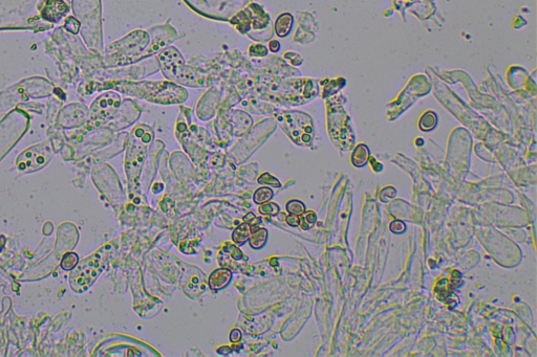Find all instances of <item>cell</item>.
Returning a JSON list of instances; mask_svg holds the SVG:
<instances>
[{
    "instance_id": "1",
    "label": "cell",
    "mask_w": 537,
    "mask_h": 357,
    "mask_svg": "<svg viewBox=\"0 0 537 357\" xmlns=\"http://www.w3.org/2000/svg\"><path fill=\"white\" fill-rule=\"evenodd\" d=\"M282 127L296 144H309L313 138V124L311 118L303 113H288L280 117Z\"/></svg>"
},
{
    "instance_id": "2",
    "label": "cell",
    "mask_w": 537,
    "mask_h": 357,
    "mask_svg": "<svg viewBox=\"0 0 537 357\" xmlns=\"http://www.w3.org/2000/svg\"><path fill=\"white\" fill-rule=\"evenodd\" d=\"M100 257L98 254L81 262L72 272L70 283L72 288L77 292L86 290L96 280L101 271Z\"/></svg>"
},
{
    "instance_id": "3",
    "label": "cell",
    "mask_w": 537,
    "mask_h": 357,
    "mask_svg": "<svg viewBox=\"0 0 537 357\" xmlns=\"http://www.w3.org/2000/svg\"><path fill=\"white\" fill-rule=\"evenodd\" d=\"M51 157V148L47 145H40L24 152L18 158L20 170L33 171L42 168Z\"/></svg>"
},
{
    "instance_id": "4",
    "label": "cell",
    "mask_w": 537,
    "mask_h": 357,
    "mask_svg": "<svg viewBox=\"0 0 537 357\" xmlns=\"http://www.w3.org/2000/svg\"><path fill=\"white\" fill-rule=\"evenodd\" d=\"M120 98L110 93V96H104L95 102V112H97L100 118H104L111 115L115 110L119 107Z\"/></svg>"
},
{
    "instance_id": "5",
    "label": "cell",
    "mask_w": 537,
    "mask_h": 357,
    "mask_svg": "<svg viewBox=\"0 0 537 357\" xmlns=\"http://www.w3.org/2000/svg\"><path fill=\"white\" fill-rule=\"evenodd\" d=\"M232 279L231 272L228 269L219 268L213 271L209 278V286L212 290H220L230 283Z\"/></svg>"
},
{
    "instance_id": "6",
    "label": "cell",
    "mask_w": 537,
    "mask_h": 357,
    "mask_svg": "<svg viewBox=\"0 0 537 357\" xmlns=\"http://www.w3.org/2000/svg\"><path fill=\"white\" fill-rule=\"evenodd\" d=\"M293 23H294V19L291 14L284 13L280 15L278 19L276 20V23H275L276 34L281 38L286 37L291 32Z\"/></svg>"
},
{
    "instance_id": "7",
    "label": "cell",
    "mask_w": 537,
    "mask_h": 357,
    "mask_svg": "<svg viewBox=\"0 0 537 357\" xmlns=\"http://www.w3.org/2000/svg\"><path fill=\"white\" fill-rule=\"evenodd\" d=\"M267 240V230L265 228H258L255 232L251 233L249 242L252 248L260 249L262 248Z\"/></svg>"
},
{
    "instance_id": "8",
    "label": "cell",
    "mask_w": 537,
    "mask_h": 357,
    "mask_svg": "<svg viewBox=\"0 0 537 357\" xmlns=\"http://www.w3.org/2000/svg\"><path fill=\"white\" fill-rule=\"evenodd\" d=\"M251 235V226L249 223H243L239 225L232 235V239L236 244H243L249 240Z\"/></svg>"
},
{
    "instance_id": "9",
    "label": "cell",
    "mask_w": 537,
    "mask_h": 357,
    "mask_svg": "<svg viewBox=\"0 0 537 357\" xmlns=\"http://www.w3.org/2000/svg\"><path fill=\"white\" fill-rule=\"evenodd\" d=\"M368 154H369V151H368V148L366 146L364 145H360L358 146L353 156H352V161L353 163L356 165V166H363L366 164L367 162V159H368Z\"/></svg>"
},
{
    "instance_id": "10",
    "label": "cell",
    "mask_w": 537,
    "mask_h": 357,
    "mask_svg": "<svg viewBox=\"0 0 537 357\" xmlns=\"http://www.w3.org/2000/svg\"><path fill=\"white\" fill-rule=\"evenodd\" d=\"M437 123H438V117H437V115L435 113H433V112H426L425 114L422 115V117H421V120L419 122V126H420V128L423 131H430V130H432L433 128L436 127Z\"/></svg>"
},
{
    "instance_id": "11",
    "label": "cell",
    "mask_w": 537,
    "mask_h": 357,
    "mask_svg": "<svg viewBox=\"0 0 537 357\" xmlns=\"http://www.w3.org/2000/svg\"><path fill=\"white\" fill-rule=\"evenodd\" d=\"M274 196L273 191L270 187H260L254 194V202L257 204H262L270 201Z\"/></svg>"
},
{
    "instance_id": "12",
    "label": "cell",
    "mask_w": 537,
    "mask_h": 357,
    "mask_svg": "<svg viewBox=\"0 0 537 357\" xmlns=\"http://www.w3.org/2000/svg\"><path fill=\"white\" fill-rule=\"evenodd\" d=\"M286 211L296 216H301L305 213V205L299 200H291L286 204Z\"/></svg>"
},
{
    "instance_id": "13",
    "label": "cell",
    "mask_w": 537,
    "mask_h": 357,
    "mask_svg": "<svg viewBox=\"0 0 537 357\" xmlns=\"http://www.w3.org/2000/svg\"><path fill=\"white\" fill-rule=\"evenodd\" d=\"M259 213L262 215L276 216L279 213V206L273 202H265L259 206Z\"/></svg>"
},
{
    "instance_id": "14",
    "label": "cell",
    "mask_w": 537,
    "mask_h": 357,
    "mask_svg": "<svg viewBox=\"0 0 537 357\" xmlns=\"http://www.w3.org/2000/svg\"><path fill=\"white\" fill-rule=\"evenodd\" d=\"M78 261H79V258L75 253H69L63 257V259H62L61 267L65 270H70L78 264Z\"/></svg>"
},
{
    "instance_id": "15",
    "label": "cell",
    "mask_w": 537,
    "mask_h": 357,
    "mask_svg": "<svg viewBox=\"0 0 537 357\" xmlns=\"http://www.w3.org/2000/svg\"><path fill=\"white\" fill-rule=\"evenodd\" d=\"M317 220V216L314 212H306L304 216L300 219V224L303 229H309L311 228Z\"/></svg>"
},
{
    "instance_id": "16",
    "label": "cell",
    "mask_w": 537,
    "mask_h": 357,
    "mask_svg": "<svg viewBox=\"0 0 537 357\" xmlns=\"http://www.w3.org/2000/svg\"><path fill=\"white\" fill-rule=\"evenodd\" d=\"M258 182L259 183H262V184H267V185H273L275 187H279L280 186V182L273 176H271L268 173H264L262 174L259 178H258Z\"/></svg>"
},
{
    "instance_id": "17",
    "label": "cell",
    "mask_w": 537,
    "mask_h": 357,
    "mask_svg": "<svg viewBox=\"0 0 537 357\" xmlns=\"http://www.w3.org/2000/svg\"><path fill=\"white\" fill-rule=\"evenodd\" d=\"M389 228H390V230H391V232L394 233V234L401 235V234H403V233L405 232V230H406V225H405L404 222H402V221H400V220H395V221H392V222L390 223Z\"/></svg>"
},
{
    "instance_id": "18",
    "label": "cell",
    "mask_w": 537,
    "mask_h": 357,
    "mask_svg": "<svg viewBox=\"0 0 537 357\" xmlns=\"http://www.w3.org/2000/svg\"><path fill=\"white\" fill-rule=\"evenodd\" d=\"M251 50H255V52H250L252 55H256V56H265L267 54V50L265 46L263 45H260V44H256V45H253L251 46Z\"/></svg>"
},
{
    "instance_id": "19",
    "label": "cell",
    "mask_w": 537,
    "mask_h": 357,
    "mask_svg": "<svg viewBox=\"0 0 537 357\" xmlns=\"http://www.w3.org/2000/svg\"><path fill=\"white\" fill-rule=\"evenodd\" d=\"M286 223L290 225V226H293V227H297L299 226L300 224V218L299 216H296V215H292L290 214L287 217H286Z\"/></svg>"
},
{
    "instance_id": "20",
    "label": "cell",
    "mask_w": 537,
    "mask_h": 357,
    "mask_svg": "<svg viewBox=\"0 0 537 357\" xmlns=\"http://www.w3.org/2000/svg\"><path fill=\"white\" fill-rule=\"evenodd\" d=\"M240 339H241V332L238 329L232 330V332L230 334V341L232 343H237V342L240 341Z\"/></svg>"
},
{
    "instance_id": "21",
    "label": "cell",
    "mask_w": 537,
    "mask_h": 357,
    "mask_svg": "<svg viewBox=\"0 0 537 357\" xmlns=\"http://www.w3.org/2000/svg\"><path fill=\"white\" fill-rule=\"evenodd\" d=\"M270 50L273 53H277L280 50V43L276 40H273L270 42Z\"/></svg>"
}]
</instances>
